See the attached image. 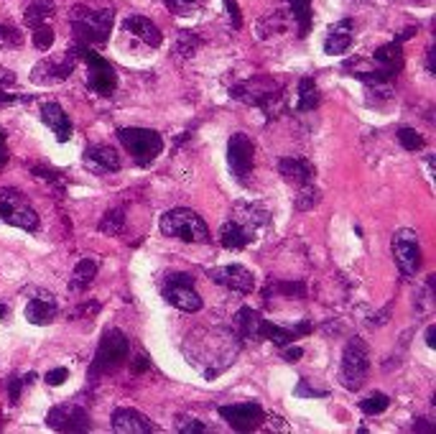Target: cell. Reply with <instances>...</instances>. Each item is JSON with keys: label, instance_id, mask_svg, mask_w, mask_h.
Wrapping results in <instances>:
<instances>
[{"label": "cell", "instance_id": "6da1fadb", "mask_svg": "<svg viewBox=\"0 0 436 434\" xmlns=\"http://www.w3.org/2000/svg\"><path fill=\"white\" fill-rule=\"evenodd\" d=\"M230 97L260 108L268 118H276L284 108V84L266 74H258L253 79H245V82L230 87Z\"/></svg>", "mask_w": 436, "mask_h": 434}, {"label": "cell", "instance_id": "7a4b0ae2", "mask_svg": "<svg viewBox=\"0 0 436 434\" xmlns=\"http://www.w3.org/2000/svg\"><path fill=\"white\" fill-rule=\"evenodd\" d=\"M69 23L74 31V41L87 46L108 44L110 31H113V8H89L74 6L69 11Z\"/></svg>", "mask_w": 436, "mask_h": 434}, {"label": "cell", "instance_id": "3957f363", "mask_svg": "<svg viewBox=\"0 0 436 434\" xmlns=\"http://www.w3.org/2000/svg\"><path fill=\"white\" fill-rule=\"evenodd\" d=\"M128 355H130V340H128L125 332L118 330V327L105 330L100 338V345H97L95 360L87 370V381L95 383L97 378L115 373L121 365H125Z\"/></svg>", "mask_w": 436, "mask_h": 434}, {"label": "cell", "instance_id": "277c9868", "mask_svg": "<svg viewBox=\"0 0 436 434\" xmlns=\"http://www.w3.org/2000/svg\"><path fill=\"white\" fill-rule=\"evenodd\" d=\"M161 233L166 238H177L184 243H209V228L204 220L189 207H174L161 217Z\"/></svg>", "mask_w": 436, "mask_h": 434}, {"label": "cell", "instance_id": "5b68a950", "mask_svg": "<svg viewBox=\"0 0 436 434\" xmlns=\"http://www.w3.org/2000/svg\"><path fill=\"white\" fill-rule=\"evenodd\" d=\"M72 51L77 54V59H82L87 64V87L100 97L113 95L118 89V72H115L113 64L108 59H102L97 51H92V46L79 44V41L72 44Z\"/></svg>", "mask_w": 436, "mask_h": 434}, {"label": "cell", "instance_id": "8992f818", "mask_svg": "<svg viewBox=\"0 0 436 434\" xmlns=\"http://www.w3.org/2000/svg\"><path fill=\"white\" fill-rule=\"evenodd\" d=\"M370 373V350L362 338H352L342 350L340 383L347 391H360Z\"/></svg>", "mask_w": 436, "mask_h": 434}, {"label": "cell", "instance_id": "52a82bcc", "mask_svg": "<svg viewBox=\"0 0 436 434\" xmlns=\"http://www.w3.org/2000/svg\"><path fill=\"white\" fill-rule=\"evenodd\" d=\"M118 138L125 146V151L133 156V161L138 166H148L161 156L164 151V138L161 133L151 130V128H121Z\"/></svg>", "mask_w": 436, "mask_h": 434}, {"label": "cell", "instance_id": "ba28073f", "mask_svg": "<svg viewBox=\"0 0 436 434\" xmlns=\"http://www.w3.org/2000/svg\"><path fill=\"white\" fill-rule=\"evenodd\" d=\"M0 220L13 228L28 230V233H36L38 230V215L31 204L26 202V197L18 189L13 187H3L0 189Z\"/></svg>", "mask_w": 436, "mask_h": 434}, {"label": "cell", "instance_id": "9c48e42d", "mask_svg": "<svg viewBox=\"0 0 436 434\" xmlns=\"http://www.w3.org/2000/svg\"><path fill=\"white\" fill-rule=\"evenodd\" d=\"M161 296L169 301L171 306H177L179 312L196 314L202 309V296L194 289V281L189 274H171L161 284Z\"/></svg>", "mask_w": 436, "mask_h": 434}, {"label": "cell", "instance_id": "30bf717a", "mask_svg": "<svg viewBox=\"0 0 436 434\" xmlns=\"http://www.w3.org/2000/svg\"><path fill=\"white\" fill-rule=\"evenodd\" d=\"M391 250L396 258V266L406 279H413L421 268V245H418L416 230L401 228L393 233L391 238Z\"/></svg>", "mask_w": 436, "mask_h": 434}, {"label": "cell", "instance_id": "8fae6325", "mask_svg": "<svg viewBox=\"0 0 436 434\" xmlns=\"http://www.w3.org/2000/svg\"><path fill=\"white\" fill-rule=\"evenodd\" d=\"M77 54L72 51V46L64 51L62 57H49V59H41V62L33 67L31 72V82L38 84V87H49V84H59L64 79H69L72 72L77 67Z\"/></svg>", "mask_w": 436, "mask_h": 434}, {"label": "cell", "instance_id": "7c38bea8", "mask_svg": "<svg viewBox=\"0 0 436 434\" xmlns=\"http://www.w3.org/2000/svg\"><path fill=\"white\" fill-rule=\"evenodd\" d=\"M46 427L54 432L82 434L92 429V419H89L87 408H82L79 404H59L46 414Z\"/></svg>", "mask_w": 436, "mask_h": 434}, {"label": "cell", "instance_id": "4fadbf2b", "mask_svg": "<svg viewBox=\"0 0 436 434\" xmlns=\"http://www.w3.org/2000/svg\"><path fill=\"white\" fill-rule=\"evenodd\" d=\"M253 156H255V143L250 140L247 133H233L228 140V166L233 177L247 184V177H250V169H253Z\"/></svg>", "mask_w": 436, "mask_h": 434}, {"label": "cell", "instance_id": "5bb4252c", "mask_svg": "<svg viewBox=\"0 0 436 434\" xmlns=\"http://www.w3.org/2000/svg\"><path fill=\"white\" fill-rule=\"evenodd\" d=\"M220 416L228 421V427L235 429V432H253L258 429L263 421H266V411L263 406L255 401H245V404H228V406L217 408Z\"/></svg>", "mask_w": 436, "mask_h": 434}, {"label": "cell", "instance_id": "9a60e30c", "mask_svg": "<svg viewBox=\"0 0 436 434\" xmlns=\"http://www.w3.org/2000/svg\"><path fill=\"white\" fill-rule=\"evenodd\" d=\"M207 276L220 286L230 289V291L237 294H250L255 289V276L253 271H247L240 263H233V266H220V268H209Z\"/></svg>", "mask_w": 436, "mask_h": 434}, {"label": "cell", "instance_id": "2e32d148", "mask_svg": "<svg viewBox=\"0 0 436 434\" xmlns=\"http://www.w3.org/2000/svg\"><path fill=\"white\" fill-rule=\"evenodd\" d=\"M84 166H87L89 172L95 174V177H105V174H115L121 172V156H118V151H115L113 146H108V143H89L87 148H84Z\"/></svg>", "mask_w": 436, "mask_h": 434}, {"label": "cell", "instance_id": "e0dca14e", "mask_svg": "<svg viewBox=\"0 0 436 434\" xmlns=\"http://www.w3.org/2000/svg\"><path fill=\"white\" fill-rule=\"evenodd\" d=\"M113 432L118 434H148L156 432V427L151 424V419L145 414H140L138 408H115L113 411Z\"/></svg>", "mask_w": 436, "mask_h": 434}, {"label": "cell", "instance_id": "ac0fdd59", "mask_svg": "<svg viewBox=\"0 0 436 434\" xmlns=\"http://www.w3.org/2000/svg\"><path fill=\"white\" fill-rule=\"evenodd\" d=\"M59 314V301L54 294L49 291H38L33 299H28V304H26V319L31 322V325H38L44 327L49 325V322H54Z\"/></svg>", "mask_w": 436, "mask_h": 434}, {"label": "cell", "instance_id": "d6986e66", "mask_svg": "<svg viewBox=\"0 0 436 434\" xmlns=\"http://www.w3.org/2000/svg\"><path fill=\"white\" fill-rule=\"evenodd\" d=\"M279 174L289 182V184H311V179L316 177V169L309 159L303 156H284L279 161Z\"/></svg>", "mask_w": 436, "mask_h": 434}, {"label": "cell", "instance_id": "ffe728a7", "mask_svg": "<svg viewBox=\"0 0 436 434\" xmlns=\"http://www.w3.org/2000/svg\"><path fill=\"white\" fill-rule=\"evenodd\" d=\"M263 330H266V319L260 317V312L242 306L240 312L235 314V335L247 343H263Z\"/></svg>", "mask_w": 436, "mask_h": 434}, {"label": "cell", "instance_id": "44dd1931", "mask_svg": "<svg viewBox=\"0 0 436 434\" xmlns=\"http://www.w3.org/2000/svg\"><path fill=\"white\" fill-rule=\"evenodd\" d=\"M354 41V23L352 18H342L335 26H329L327 38H324V54L329 57H337V54H345V51L352 46Z\"/></svg>", "mask_w": 436, "mask_h": 434}, {"label": "cell", "instance_id": "7402d4cb", "mask_svg": "<svg viewBox=\"0 0 436 434\" xmlns=\"http://www.w3.org/2000/svg\"><path fill=\"white\" fill-rule=\"evenodd\" d=\"M403 44L401 41H388V44H383V46H378L375 49V54H373V64L378 67L380 72H386L388 77H396L398 74L401 69H403Z\"/></svg>", "mask_w": 436, "mask_h": 434}, {"label": "cell", "instance_id": "603a6c76", "mask_svg": "<svg viewBox=\"0 0 436 434\" xmlns=\"http://www.w3.org/2000/svg\"><path fill=\"white\" fill-rule=\"evenodd\" d=\"M123 31L133 33L135 38H140L143 44H148L151 49H158V46L164 44V33L153 23L151 18H145V16H128L123 21Z\"/></svg>", "mask_w": 436, "mask_h": 434}, {"label": "cell", "instance_id": "cb8c5ba5", "mask_svg": "<svg viewBox=\"0 0 436 434\" xmlns=\"http://www.w3.org/2000/svg\"><path fill=\"white\" fill-rule=\"evenodd\" d=\"M41 121H44V126H49L54 130L59 143H67L72 138V121L59 102H44L41 105Z\"/></svg>", "mask_w": 436, "mask_h": 434}, {"label": "cell", "instance_id": "d4e9b609", "mask_svg": "<svg viewBox=\"0 0 436 434\" xmlns=\"http://www.w3.org/2000/svg\"><path fill=\"white\" fill-rule=\"evenodd\" d=\"M233 220H237L240 225H245V228H250L253 233H258L260 228H266L268 223H271V215H268V210L263 207V204L258 202H235L233 207Z\"/></svg>", "mask_w": 436, "mask_h": 434}, {"label": "cell", "instance_id": "484cf974", "mask_svg": "<svg viewBox=\"0 0 436 434\" xmlns=\"http://www.w3.org/2000/svg\"><path fill=\"white\" fill-rule=\"evenodd\" d=\"M255 235H258V233H253V230L240 225L237 220H233V217L220 228V243H222V248H228V250L247 248V245L255 240Z\"/></svg>", "mask_w": 436, "mask_h": 434}, {"label": "cell", "instance_id": "4316f807", "mask_svg": "<svg viewBox=\"0 0 436 434\" xmlns=\"http://www.w3.org/2000/svg\"><path fill=\"white\" fill-rule=\"evenodd\" d=\"M314 330L311 322H298L296 327H281V325H273L266 319V330H263V340H271L273 345H279V347H286V345H294V340L303 338V335H309Z\"/></svg>", "mask_w": 436, "mask_h": 434}, {"label": "cell", "instance_id": "83f0119b", "mask_svg": "<svg viewBox=\"0 0 436 434\" xmlns=\"http://www.w3.org/2000/svg\"><path fill=\"white\" fill-rule=\"evenodd\" d=\"M97 271H100V261H97V258H82V261L74 266V271H72L69 291L79 294V291H84V289H89V284L97 279Z\"/></svg>", "mask_w": 436, "mask_h": 434}, {"label": "cell", "instance_id": "f1b7e54d", "mask_svg": "<svg viewBox=\"0 0 436 434\" xmlns=\"http://www.w3.org/2000/svg\"><path fill=\"white\" fill-rule=\"evenodd\" d=\"M54 11H57V3H54V0H28V6H26V11H23V21L28 28H33V26H38V23H49Z\"/></svg>", "mask_w": 436, "mask_h": 434}, {"label": "cell", "instance_id": "f546056e", "mask_svg": "<svg viewBox=\"0 0 436 434\" xmlns=\"http://www.w3.org/2000/svg\"><path fill=\"white\" fill-rule=\"evenodd\" d=\"M319 102H322V95H319V89H316L314 79H311V77H301V79H298L296 110L298 113H311V110L319 108Z\"/></svg>", "mask_w": 436, "mask_h": 434}, {"label": "cell", "instance_id": "4dcf8cb0", "mask_svg": "<svg viewBox=\"0 0 436 434\" xmlns=\"http://www.w3.org/2000/svg\"><path fill=\"white\" fill-rule=\"evenodd\" d=\"M289 8L298 23V38H306L311 31V0H289Z\"/></svg>", "mask_w": 436, "mask_h": 434}, {"label": "cell", "instance_id": "1f68e13d", "mask_svg": "<svg viewBox=\"0 0 436 434\" xmlns=\"http://www.w3.org/2000/svg\"><path fill=\"white\" fill-rule=\"evenodd\" d=\"M123 228H125V210L123 207H113V210L102 215L100 233H105V235H121Z\"/></svg>", "mask_w": 436, "mask_h": 434}, {"label": "cell", "instance_id": "d6a6232c", "mask_svg": "<svg viewBox=\"0 0 436 434\" xmlns=\"http://www.w3.org/2000/svg\"><path fill=\"white\" fill-rule=\"evenodd\" d=\"M319 202H322V191L316 189L314 184H303L301 191H298V197H294V207H296L298 212L314 210Z\"/></svg>", "mask_w": 436, "mask_h": 434}, {"label": "cell", "instance_id": "836d02e7", "mask_svg": "<svg viewBox=\"0 0 436 434\" xmlns=\"http://www.w3.org/2000/svg\"><path fill=\"white\" fill-rule=\"evenodd\" d=\"M202 46V38L196 36V33L191 31H179V38H177V57L179 59H189L196 54V49Z\"/></svg>", "mask_w": 436, "mask_h": 434}, {"label": "cell", "instance_id": "e575fe53", "mask_svg": "<svg viewBox=\"0 0 436 434\" xmlns=\"http://www.w3.org/2000/svg\"><path fill=\"white\" fill-rule=\"evenodd\" d=\"M388 406H391V399H388L386 394H380V391H375V394H370L367 399H362L360 401V411L362 414H367V416L383 414Z\"/></svg>", "mask_w": 436, "mask_h": 434}, {"label": "cell", "instance_id": "d590c367", "mask_svg": "<svg viewBox=\"0 0 436 434\" xmlns=\"http://www.w3.org/2000/svg\"><path fill=\"white\" fill-rule=\"evenodd\" d=\"M31 38H33V46H36L38 51H49L51 46H54V28H51L49 23H38L31 28Z\"/></svg>", "mask_w": 436, "mask_h": 434}, {"label": "cell", "instance_id": "8d00e7d4", "mask_svg": "<svg viewBox=\"0 0 436 434\" xmlns=\"http://www.w3.org/2000/svg\"><path fill=\"white\" fill-rule=\"evenodd\" d=\"M266 291H279L286 296H298V299H306V284L303 281H276Z\"/></svg>", "mask_w": 436, "mask_h": 434}, {"label": "cell", "instance_id": "74e56055", "mask_svg": "<svg viewBox=\"0 0 436 434\" xmlns=\"http://www.w3.org/2000/svg\"><path fill=\"white\" fill-rule=\"evenodd\" d=\"M164 3L174 16H191V13L199 11L207 0H164Z\"/></svg>", "mask_w": 436, "mask_h": 434}, {"label": "cell", "instance_id": "f35d334b", "mask_svg": "<svg viewBox=\"0 0 436 434\" xmlns=\"http://www.w3.org/2000/svg\"><path fill=\"white\" fill-rule=\"evenodd\" d=\"M398 140H401V146H403L406 151H421V148L426 146L424 135L416 133L413 128H401V130H398Z\"/></svg>", "mask_w": 436, "mask_h": 434}, {"label": "cell", "instance_id": "ab89813d", "mask_svg": "<svg viewBox=\"0 0 436 434\" xmlns=\"http://www.w3.org/2000/svg\"><path fill=\"white\" fill-rule=\"evenodd\" d=\"M23 44V33L16 26L0 23V49H16Z\"/></svg>", "mask_w": 436, "mask_h": 434}, {"label": "cell", "instance_id": "60d3db41", "mask_svg": "<svg viewBox=\"0 0 436 434\" xmlns=\"http://www.w3.org/2000/svg\"><path fill=\"white\" fill-rule=\"evenodd\" d=\"M294 394L298 396V399H327L329 391H319V389H311L309 381L306 378H298L296 389H294Z\"/></svg>", "mask_w": 436, "mask_h": 434}, {"label": "cell", "instance_id": "b9f144b4", "mask_svg": "<svg viewBox=\"0 0 436 434\" xmlns=\"http://www.w3.org/2000/svg\"><path fill=\"white\" fill-rule=\"evenodd\" d=\"M31 172H33V177L41 179V182H46V184H57V187H62V179H59V172H57V169H49V166H33Z\"/></svg>", "mask_w": 436, "mask_h": 434}, {"label": "cell", "instance_id": "7bdbcfd3", "mask_svg": "<svg viewBox=\"0 0 436 434\" xmlns=\"http://www.w3.org/2000/svg\"><path fill=\"white\" fill-rule=\"evenodd\" d=\"M23 378L18 376H8L6 378V391H8V399H11V404H18L21 401V391H23Z\"/></svg>", "mask_w": 436, "mask_h": 434}, {"label": "cell", "instance_id": "ee69618b", "mask_svg": "<svg viewBox=\"0 0 436 434\" xmlns=\"http://www.w3.org/2000/svg\"><path fill=\"white\" fill-rule=\"evenodd\" d=\"M179 432L181 434H207V427H204L199 419H181L179 421Z\"/></svg>", "mask_w": 436, "mask_h": 434}, {"label": "cell", "instance_id": "f6af8a7d", "mask_svg": "<svg viewBox=\"0 0 436 434\" xmlns=\"http://www.w3.org/2000/svg\"><path fill=\"white\" fill-rule=\"evenodd\" d=\"M225 8H228L233 28H242V13H240V6H237V0H225Z\"/></svg>", "mask_w": 436, "mask_h": 434}, {"label": "cell", "instance_id": "bcb514c9", "mask_svg": "<svg viewBox=\"0 0 436 434\" xmlns=\"http://www.w3.org/2000/svg\"><path fill=\"white\" fill-rule=\"evenodd\" d=\"M67 378H69V370L67 368H54L46 373V383H49V386H62Z\"/></svg>", "mask_w": 436, "mask_h": 434}, {"label": "cell", "instance_id": "7dc6e473", "mask_svg": "<svg viewBox=\"0 0 436 434\" xmlns=\"http://www.w3.org/2000/svg\"><path fill=\"white\" fill-rule=\"evenodd\" d=\"M148 368H151V360L145 355H138L133 360V373H143V370H148Z\"/></svg>", "mask_w": 436, "mask_h": 434}, {"label": "cell", "instance_id": "c3c4849f", "mask_svg": "<svg viewBox=\"0 0 436 434\" xmlns=\"http://www.w3.org/2000/svg\"><path fill=\"white\" fill-rule=\"evenodd\" d=\"M303 355V350L301 347H286L284 350V357H286V363H296L298 357Z\"/></svg>", "mask_w": 436, "mask_h": 434}, {"label": "cell", "instance_id": "681fc988", "mask_svg": "<svg viewBox=\"0 0 436 434\" xmlns=\"http://www.w3.org/2000/svg\"><path fill=\"white\" fill-rule=\"evenodd\" d=\"M8 164V143H6V133L0 130V169Z\"/></svg>", "mask_w": 436, "mask_h": 434}, {"label": "cell", "instance_id": "f907efd6", "mask_svg": "<svg viewBox=\"0 0 436 434\" xmlns=\"http://www.w3.org/2000/svg\"><path fill=\"white\" fill-rule=\"evenodd\" d=\"M413 432L431 434V432H434V424H426V419H416V421H413Z\"/></svg>", "mask_w": 436, "mask_h": 434}, {"label": "cell", "instance_id": "816d5d0a", "mask_svg": "<svg viewBox=\"0 0 436 434\" xmlns=\"http://www.w3.org/2000/svg\"><path fill=\"white\" fill-rule=\"evenodd\" d=\"M426 345H429V347H436V327L434 325L426 330Z\"/></svg>", "mask_w": 436, "mask_h": 434}, {"label": "cell", "instance_id": "f5cc1de1", "mask_svg": "<svg viewBox=\"0 0 436 434\" xmlns=\"http://www.w3.org/2000/svg\"><path fill=\"white\" fill-rule=\"evenodd\" d=\"M426 67H429V72L434 74V49H429V57H426Z\"/></svg>", "mask_w": 436, "mask_h": 434}, {"label": "cell", "instance_id": "db71d44e", "mask_svg": "<svg viewBox=\"0 0 436 434\" xmlns=\"http://www.w3.org/2000/svg\"><path fill=\"white\" fill-rule=\"evenodd\" d=\"M8 314H11V306H8V304H0V319H6Z\"/></svg>", "mask_w": 436, "mask_h": 434}]
</instances>
